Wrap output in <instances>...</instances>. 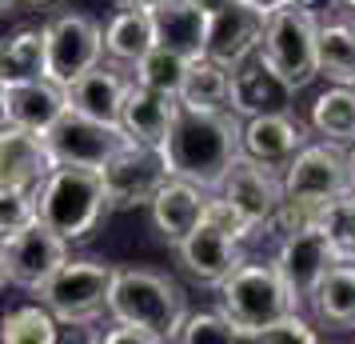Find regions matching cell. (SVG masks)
Instances as JSON below:
<instances>
[{"instance_id": "obj_40", "label": "cell", "mask_w": 355, "mask_h": 344, "mask_svg": "<svg viewBox=\"0 0 355 344\" xmlns=\"http://www.w3.org/2000/svg\"><path fill=\"white\" fill-rule=\"evenodd\" d=\"M196 8H204V13H216V8H227L232 0H192Z\"/></svg>"}, {"instance_id": "obj_5", "label": "cell", "mask_w": 355, "mask_h": 344, "mask_svg": "<svg viewBox=\"0 0 355 344\" xmlns=\"http://www.w3.org/2000/svg\"><path fill=\"white\" fill-rule=\"evenodd\" d=\"M112 277H116V264L72 261V256H68V261L36 288V296H40V304H44L60 325H92V320L104 316V309H108Z\"/></svg>"}, {"instance_id": "obj_13", "label": "cell", "mask_w": 355, "mask_h": 344, "mask_svg": "<svg viewBox=\"0 0 355 344\" xmlns=\"http://www.w3.org/2000/svg\"><path fill=\"white\" fill-rule=\"evenodd\" d=\"M216 193L232 208H240L252 229H268L272 213L279 208V200H284V181H279L275 168H268V164H259V161H252V156L240 152L236 164L224 172V181H220Z\"/></svg>"}, {"instance_id": "obj_36", "label": "cell", "mask_w": 355, "mask_h": 344, "mask_svg": "<svg viewBox=\"0 0 355 344\" xmlns=\"http://www.w3.org/2000/svg\"><path fill=\"white\" fill-rule=\"evenodd\" d=\"M204 220H208V224H216V229L220 232H227V236H236V240H248V236H252V224H248V216L240 213V208H232V204H227L224 197H220V193H208V204H204Z\"/></svg>"}, {"instance_id": "obj_18", "label": "cell", "mask_w": 355, "mask_h": 344, "mask_svg": "<svg viewBox=\"0 0 355 344\" xmlns=\"http://www.w3.org/2000/svg\"><path fill=\"white\" fill-rule=\"evenodd\" d=\"M172 116H176V97H164L148 84H136L128 81V92L120 100V116L116 124L124 129L128 140L136 145H148V148H160L168 129H172Z\"/></svg>"}, {"instance_id": "obj_2", "label": "cell", "mask_w": 355, "mask_h": 344, "mask_svg": "<svg viewBox=\"0 0 355 344\" xmlns=\"http://www.w3.org/2000/svg\"><path fill=\"white\" fill-rule=\"evenodd\" d=\"M112 213L104 197L100 168H80V164H52L44 181L36 184V220L49 224L68 245L88 240L100 229V220Z\"/></svg>"}, {"instance_id": "obj_3", "label": "cell", "mask_w": 355, "mask_h": 344, "mask_svg": "<svg viewBox=\"0 0 355 344\" xmlns=\"http://www.w3.org/2000/svg\"><path fill=\"white\" fill-rule=\"evenodd\" d=\"M108 316L116 325L148 328L156 341H176V328L188 312V296L172 277L152 268H116L108 288Z\"/></svg>"}, {"instance_id": "obj_6", "label": "cell", "mask_w": 355, "mask_h": 344, "mask_svg": "<svg viewBox=\"0 0 355 344\" xmlns=\"http://www.w3.org/2000/svg\"><path fill=\"white\" fill-rule=\"evenodd\" d=\"M220 312L240 328V336H243V332H252V328L291 312V300L272 264L240 261L220 280Z\"/></svg>"}, {"instance_id": "obj_42", "label": "cell", "mask_w": 355, "mask_h": 344, "mask_svg": "<svg viewBox=\"0 0 355 344\" xmlns=\"http://www.w3.org/2000/svg\"><path fill=\"white\" fill-rule=\"evenodd\" d=\"M124 4H136V8H152V4H160V0H124Z\"/></svg>"}, {"instance_id": "obj_4", "label": "cell", "mask_w": 355, "mask_h": 344, "mask_svg": "<svg viewBox=\"0 0 355 344\" xmlns=\"http://www.w3.org/2000/svg\"><path fill=\"white\" fill-rule=\"evenodd\" d=\"M315 24L304 8H275L263 20V40L256 49V60L272 72L279 84H288L291 92H300L315 81Z\"/></svg>"}, {"instance_id": "obj_34", "label": "cell", "mask_w": 355, "mask_h": 344, "mask_svg": "<svg viewBox=\"0 0 355 344\" xmlns=\"http://www.w3.org/2000/svg\"><path fill=\"white\" fill-rule=\"evenodd\" d=\"M315 341H320V332L304 320V312L295 309L240 336V344H315Z\"/></svg>"}, {"instance_id": "obj_39", "label": "cell", "mask_w": 355, "mask_h": 344, "mask_svg": "<svg viewBox=\"0 0 355 344\" xmlns=\"http://www.w3.org/2000/svg\"><path fill=\"white\" fill-rule=\"evenodd\" d=\"M252 8H259V13H275V8H288L291 0H248Z\"/></svg>"}, {"instance_id": "obj_43", "label": "cell", "mask_w": 355, "mask_h": 344, "mask_svg": "<svg viewBox=\"0 0 355 344\" xmlns=\"http://www.w3.org/2000/svg\"><path fill=\"white\" fill-rule=\"evenodd\" d=\"M20 4H33V8H44V4H52V0H20Z\"/></svg>"}, {"instance_id": "obj_16", "label": "cell", "mask_w": 355, "mask_h": 344, "mask_svg": "<svg viewBox=\"0 0 355 344\" xmlns=\"http://www.w3.org/2000/svg\"><path fill=\"white\" fill-rule=\"evenodd\" d=\"M176 256H180V264H184L188 277H196L200 284H211V288H220V280L243 261L240 240L227 236V232H220L216 224H208V220H200V224L180 240Z\"/></svg>"}, {"instance_id": "obj_23", "label": "cell", "mask_w": 355, "mask_h": 344, "mask_svg": "<svg viewBox=\"0 0 355 344\" xmlns=\"http://www.w3.org/2000/svg\"><path fill=\"white\" fill-rule=\"evenodd\" d=\"M315 76L355 84V17H323L315 24Z\"/></svg>"}, {"instance_id": "obj_33", "label": "cell", "mask_w": 355, "mask_h": 344, "mask_svg": "<svg viewBox=\"0 0 355 344\" xmlns=\"http://www.w3.org/2000/svg\"><path fill=\"white\" fill-rule=\"evenodd\" d=\"M180 344H240V328L227 320L224 312H184L176 328Z\"/></svg>"}, {"instance_id": "obj_45", "label": "cell", "mask_w": 355, "mask_h": 344, "mask_svg": "<svg viewBox=\"0 0 355 344\" xmlns=\"http://www.w3.org/2000/svg\"><path fill=\"white\" fill-rule=\"evenodd\" d=\"M339 8H347V13L355 17V0H339Z\"/></svg>"}, {"instance_id": "obj_35", "label": "cell", "mask_w": 355, "mask_h": 344, "mask_svg": "<svg viewBox=\"0 0 355 344\" xmlns=\"http://www.w3.org/2000/svg\"><path fill=\"white\" fill-rule=\"evenodd\" d=\"M36 220V188H0V240Z\"/></svg>"}, {"instance_id": "obj_11", "label": "cell", "mask_w": 355, "mask_h": 344, "mask_svg": "<svg viewBox=\"0 0 355 344\" xmlns=\"http://www.w3.org/2000/svg\"><path fill=\"white\" fill-rule=\"evenodd\" d=\"M0 256H4V272H8V284H17L24 293H36L44 280L68 261V240L56 236L49 224H24L20 232L4 236L0 240Z\"/></svg>"}, {"instance_id": "obj_14", "label": "cell", "mask_w": 355, "mask_h": 344, "mask_svg": "<svg viewBox=\"0 0 355 344\" xmlns=\"http://www.w3.org/2000/svg\"><path fill=\"white\" fill-rule=\"evenodd\" d=\"M284 197L300 200H331L347 193V172H343V148L339 145H304L288 164H284Z\"/></svg>"}, {"instance_id": "obj_24", "label": "cell", "mask_w": 355, "mask_h": 344, "mask_svg": "<svg viewBox=\"0 0 355 344\" xmlns=\"http://www.w3.org/2000/svg\"><path fill=\"white\" fill-rule=\"evenodd\" d=\"M295 97L288 84H279L259 65L256 56L232 68V113L236 116H256V113H284L288 100Z\"/></svg>"}, {"instance_id": "obj_10", "label": "cell", "mask_w": 355, "mask_h": 344, "mask_svg": "<svg viewBox=\"0 0 355 344\" xmlns=\"http://www.w3.org/2000/svg\"><path fill=\"white\" fill-rule=\"evenodd\" d=\"M52 164H80V168H100L120 145H128V136L120 124L92 120V116L64 108L56 116V124L44 132Z\"/></svg>"}, {"instance_id": "obj_17", "label": "cell", "mask_w": 355, "mask_h": 344, "mask_svg": "<svg viewBox=\"0 0 355 344\" xmlns=\"http://www.w3.org/2000/svg\"><path fill=\"white\" fill-rule=\"evenodd\" d=\"M204 204H208V193H204L200 184L184 181V177H168V181L156 188V197L148 200L152 224H156L164 245L176 248L180 240L204 220Z\"/></svg>"}, {"instance_id": "obj_7", "label": "cell", "mask_w": 355, "mask_h": 344, "mask_svg": "<svg viewBox=\"0 0 355 344\" xmlns=\"http://www.w3.org/2000/svg\"><path fill=\"white\" fill-rule=\"evenodd\" d=\"M100 181H104V197H108L112 213H120V208H148L156 188L168 181V164H164L160 148L128 140L100 164Z\"/></svg>"}, {"instance_id": "obj_38", "label": "cell", "mask_w": 355, "mask_h": 344, "mask_svg": "<svg viewBox=\"0 0 355 344\" xmlns=\"http://www.w3.org/2000/svg\"><path fill=\"white\" fill-rule=\"evenodd\" d=\"M343 172H347V193H355V140L343 145Z\"/></svg>"}, {"instance_id": "obj_12", "label": "cell", "mask_w": 355, "mask_h": 344, "mask_svg": "<svg viewBox=\"0 0 355 344\" xmlns=\"http://www.w3.org/2000/svg\"><path fill=\"white\" fill-rule=\"evenodd\" d=\"M263 20L268 13L252 8L248 0H232L227 8L208 13V33H204V56L224 68H240L252 60L263 40Z\"/></svg>"}, {"instance_id": "obj_8", "label": "cell", "mask_w": 355, "mask_h": 344, "mask_svg": "<svg viewBox=\"0 0 355 344\" xmlns=\"http://www.w3.org/2000/svg\"><path fill=\"white\" fill-rule=\"evenodd\" d=\"M104 60V28L84 13H64L44 24V76L64 88Z\"/></svg>"}, {"instance_id": "obj_27", "label": "cell", "mask_w": 355, "mask_h": 344, "mask_svg": "<svg viewBox=\"0 0 355 344\" xmlns=\"http://www.w3.org/2000/svg\"><path fill=\"white\" fill-rule=\"evenodd\" d=\"M152 44H156V36H152V17H148V8L124 4V8L104 24V56H108L112 65L132 68Z\"/></svg>"}, {"instance_id": "obj_30", "label": "cell", "mask_w": 355, "mask_h": 344, "mask_svg": "<svg viewBox=\"0 0 355 344\" xmlns=\"http://www.w3.org/2000/svg\"><path fill=\"white\" fill-rule=\"evenodd\" d=\"M56 341H60V320L40 300L8 309L0 316V344H56Z\"/></svg>"}, {"instance_id": "obj_26", "label": "cell", "mask_w": 355, "mask_h": 344, "mask_svg": "<svg viewBox=\"0 0 355 344\" xmlns=\"http://www.w3.org/2000/svg\"><path fill=\"white\" fill-rule=\"evenodd\" d=\"M176 104L200 108V113H232V68L216 65L208 56L192 60L188 72H184Z\"/></svg>"}, {"instance_id": "obj_20", "label": "cell", "mask_w": 355, "mask_h": 344, "mask_svg": "<svg viewBox=\"0 0 355 344\" xmlns=\"http://www.w3.org/2000/svg\"><path fill=\"white\" fill-rule=\"evenodd\" d=\"M152 17V36L156 44L176 52L184 60H200L204 56V33H208V13L196 8L192 0H160L148 8Z\"/></svg>"}, {"instance_id": "obj_9", "label": "cell", "mask_w": 355, "mask_h": 344, "mask_svg": "<svg viewBox=\"0 0 355 344\" xmlns=\"http://www.w3.org/2000/svg\"><path fill=\"white\" fill-rule=\"evenodd\" d=\"M331 261H339V256H336V248H331V240L323 236L320 224L279 236L272 268L279 272V280H284L288 300H291L295 312H304L307 304H311V293H315V284L323 280V272H327Z\"/></svg>"}, {"instance_id": "obj_25", "label": "cell", "mask_w": 355, "mask_h": 344, "mask_svg": "<svg viewBox=\"0 0 355 344\" xmlns=\"http://www.w3.org/2000/svg\"><path fill=\"white\" fill-rule=\"evenodd\" d=\"M307 309L331 328H355V261H331Z\"/></svg>"}, {"instance_id": "obj_44", "label": "cell", "mask_w": 355, "mask_h": 344, "mask_svg": "<svg viewBox=\"0 0 355 344\" xmlns=\"http://www.w3.org/2000/svg\"><path fill=\"white\" fill-rule=\"evenodd\" d=\"M0 124H4V81H0Z\"/></svg>"}, {"instance_id": "obj_1", "label": "cell", "mask_w": 355, "mask_h": 344, "mask_svg": "<svg viewBox=\"0 0 355 344\" xmlns=\"http://www.w3.org/2000/svg\"><path fill=\"white\" fill-rule=\"evenodd\" d=\"M160 156L168 164V177H184L204 193H216L224 172L240 156V120L236 113H200L176 104Z\"/></svg>"}, {"instance_id": "obj_41", "label": "cell", "mask_w": 355, "mask_h": 344, "mask_svg": "<svg viewBox=\"0 0 355 344\" xmlns=\"http://www.w3.org/2000/svg\"><path fill=\"white\" fill-rule=\"evenodd\" d=\"M8 288V272H4V256H0V293Z\"/></svg>"}, {"instance_id": "obj_29", "label": "cell", "mask_w": 355, "mask_h": 344, "mask_svg": "<svg viewBox=\"0 0 355 344\" xmlns=\"http://www.w3.org/2000/svg\"><path fill=\"white\" fill-rule=\"evenodd\" d=\"M44 76V24L40 28H17L0 40V81L17 84Z\"/></svg>"}, {"instance_id": "obj_22", "label": "cell", "mask_w": 355, "mask_h": 344, "mask_svg": "<svg viewBox=\"0 0 355 344\" xmlns=\"http://www.w3.org/2000/svg\"><path fill=\"white\" fill-rule=\"evenodd\" d=\"M128 81L132 76H124L112 60H100V65H92L88 72H80L76 81L64 84V100H68V108L92 116V120L116 124L120 100H124V92H128Z\"/></svg>"}, {"instance_id": "obj_31", "label": "cell", "mask_w": 355, "mask_h": 344, "mask_svg": "<svg viewBox=\"0 0 355 344\" xmlns=\"http://www.w3.org/2000/svg\"><path fill=\"white\" fill-rule=\"evenodd\" d=\"M188 65H192V60H184V56H176V52L152 44V49L132 65V81L148 84V88H156V92H164V97H180V84H184Z\"/></svg>"}, {"instance_id": "obj_32", "label": "cell", "mask_w": 355, "mask_h": 344, "mask_svg": "<svg viewBox=\"0 0 355 344\" xmlns=\"http://www.w3.org/2000/svg\"><path fill=\"white\" fill-rule=\"evenodd\" d=\"M320 229L331 240L339 261H355V193H339V197L323 200Z\"/></svg>"}, {"instance_id": "obj_37", "label": "cell", "mask_w": 355, "mask_h": 344, "mask_svg": "<svg viewBox=\"0 0 355 344\" xmlns=\"http://www.w3.org/2000/svg\"><path fill=\"white\" fill-rule=\"evenodd\" d=\"M100 341L104 344H160L148 328H136V325H116V328H108Z\"/></svg>"}, {"instance_id": "obj_21", "label": "cell", "mask_w": 355, "mask_h": 344, "mask_svg": "<svg viewBox=\"0 0 355 344\" xmlns=\"http://www.w3.org/2000/svg\"><path fill=\"white\" fill-rule=\"evenodd\" d=\"M64 108H68L64 88L52 84L49 76L4 84V124H17V129L28 132H49Z\"/></svg>"}, {"instance_id": "obj_15", "label": "cell", "mask_w": 355, "mask_h": 344, "mask_svg": "<svg viewBox=\"0 0 355 344\" xmlns=\"http://www.w3.org/2000/svg\"><path fill=\"white\" fill-rule=\"evenodd\" d=\"M307 145L304 124L284 108V113H256L243 116L240 124V152L252 156V161L268 164L275 172H284V164Z\"/></svg>"}, {"instance_id": "obj_19", "label": "cell", "mask_w": 355, "mask_h": 344, "mask_svg": "<svg viewBox=\"0 0 355 344\" xmlns=\"http://www.w3.org/2000/svg\"><path fill=\"white\" fill-rule=\"evenodd\" d=\"M52 168L44 132L0 124V188H36Z\"/></svg>"}, {"instance_id": "obj_28", "label": "cell", "mask_w": 355, "mask_h": 344, "mask_svg": "<svg viewBox=\"0 0 355 344\" xmlns=\"http://www.w3.org/2000/svg\"><path fill=\"white\" fill-rule=\"evenodd\" d=\"M311 129L327 145H352L355 140V84H327L311 100Z\"/></svg>"}]
</instances>
